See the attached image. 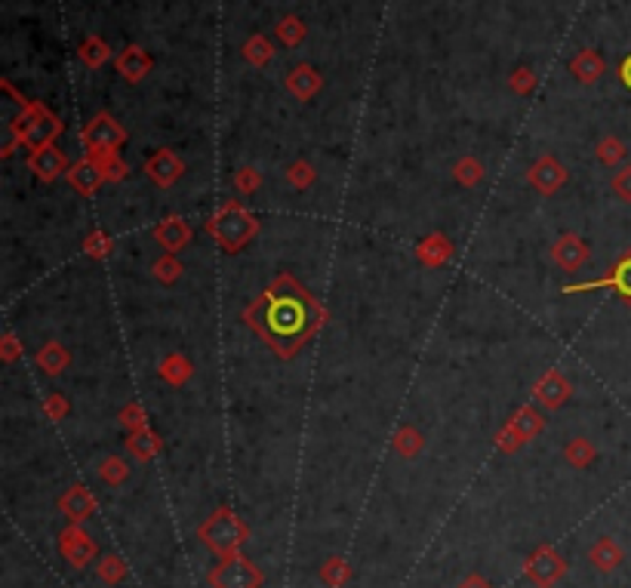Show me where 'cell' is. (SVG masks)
Segmentation results:
<instances>
[{"label":"cell","mask_w":631,"mask_h":588,"mask_svg":"<svg viewBox=\"0 0 631 588\" xmlns=\"http://www.w3.org/2000/svg\"><path fill=\"white\" fill-rule=\"evenodd\" d=\"M588 290H613L622 302L631 305V250L603 278L586 280V284H567L561 293L563 296H576V293H588Z\"/></svg>","instance_id":"cell-6"},{"label":"cell","mask_w":631,"mask_h":588,"mask_svg":"<svg viewBox=\"0 0 631 588\" xmlns=\"http://www.w3.org/2000/svg\"><path fill=\"white\" fill-rule=\"evenodd\" d=\"M244 59L250 65H256V68H265L268 62L274 59V46H271V40H268L265 35H253V37H247V44H244Z\"/></svg>","instance_id":"cell-26"},{"label":"cell","mask_w":631,"mask_h":588,"mask_svg":"<svg viewBox=\"0 0 631 588\" xmlns=\"http://www.w3.org/2000/svg\"><path fill=\"white\" fill-rule=\"evenodd\" d=\"M626 157H628V149H626V142H622V139L603 136L601 142H597V160H601L603 166H619Z\"/></svg>","instance_id":"cell-31"},{"label":"cell","mask_w":631,"mask_h":588,"mask_svg":"<svg viewBox=\"0 0 631 588\" xmlns=\"http://www.w3.org/2000/svg\"><path fill=\"white\" fill-rule=\"evenodd\" d=\"M314 179H318V173H314V166L308 164V160H296V164L287 166V182L293 185V189H311Z\"/></svg>","instance_id":"cell-36"},{"label":"cell","mask_w":631,"mask_h":588,"mask_svg":"<svg viewBox=\"0 0 631 588\" xmlns=\"http://www.w3.org/2000/svg\"><path fill=\"white\" fill-rule=\"evenodd\" d=\"M93 552H96V545L90 543V536H86L84 530L71 527V530L62 533V554H65V560H71L75 567L86 564V560L93 558Z\"/></svg>","instance_id":"cell-19"},{"label":"cell","mask_w":631,"mask_h":588,"mask_svg":"<svg viewBox=\"0 0 631 588\" xmlns=\"http://www.w3.org/2000/svg\"><path fill=\"white\" fill-rule=\"evenodd\" d=\"M126 447H130V453L133 456H139L142 463H149V459H154L160 453V438L154 434L151 429H139V431H133L130 434V440H126Z\"/></svg>","instance_id":"cell-25"},{"label":"cell","mask_w":631,"mask_h":588,"mask_svg":"<svg viewBox=\"0 0 631 588\" xmlns=\"http://www.w3.org/2000/svg\"><path fill=\"white\" fill-rule=\"evenodd\" d=\"M567 463L570 465H576V469H586V465H592L595 463V447H592V440H586V438H576V440H570L567 444Z\"/></svg>","instance_id":"cell-34"},{"label":"cell","mask_w":631,"mask_h":588,"mask_svg":"<svg viewBox=\"0 0 631 588\" xmlns=\"http://www.w3.org/2000/svg\"><path fill=\"white\" fill-rule=\"evenodd\" d=\"M392 444H394V450H398L400 456L409 459V456H419L422 447H425V438H422V434L416 431L413 425H400V429L394 431Z\"/></svg>","instance_id":"cell-28"},{"label":"cell","mask_w":631,"mask_h":588,"mask_svg":"<svg viewBox=\"0 0 631 588\" xmlns=\"http://www.w3.org/2000/svg\"><path fill=\"white\" fill-rule=\"evenodd\" d=\"M619 77H622V84H626L628 90H631V52H628L626 59H622V65H619Z\"/></svg>","instance_id":"cell-46"},{"label":"cell","mask_w":631,"mask_h":588,"mask_svg":"<svg viewBox=\"0 0 631 588\" xmlns=\"http://www.w3.org/2000/svg\"><path fill=\"white\" fill-rule=\"evenodd\" d=\"M35 360H37V366L46 373V376H59V373H62L65 366H69L71 354L65 351L59 342H46L44 349L35 354Z\"/></svg>","instance_id":"cell-23"},{"label":"cell","mask_w":631,"mask_h":588,"mask_svg":"<svg viewBox=\"0 0 631 588\" xmlns=\"http://www.w3.org/2000/svg\"><path fill=\"white\" fill-rule=\"evenodd\" d=\"M570 394H573V385L563 379L561 370H546L533 385V398L539 400L546 410H561L570 400Z\"/></svg>","instance_id":"cell-11"},{"label":"cell","mask_w":631,"mask_h":588,"mask_svg":"<svg viewBox=\"0 0 631 588\" xmlns=\"http://www.w3.org/2000/svg\"><path fill=\"white\" fill-rule=\"evenodd\" d=\"M308 35V28H305V22H302L299 16H284L278 22V37H280V44L284 46H290V50H296V46L305 40Z\"/></svg>","instance_id":"cell-32"},{"label":"cell","mask_w":631,"mask_h":588,"mask_svg":"<svg viewBox=\"0 0 631 588\" xmlns=\"http://www.w3.org/2000/svg\"><path fill=\"white\" fill-rule=\"evenodd\" d=\"M206 231H210V238L216 240L219 250L234 256V253H240L253 238L259 235V219L253 216L240 200L231 197V200H225V204H219V210L213 213L210 222H206Z\"/></svg>","instance_id":"cell-3"},{"label":"cell","mask_w":631,"mask_h":588,"mask_svg":"<svg viewBox=\"0 0 631 588\" xmlns=\"http://www.w3.org/2000/svg\"><path fill=\"white\" fill-rule=\"evenodd\" d=\"M86 157L96 160L105 182H120V179H126V160L120 155H93V151H86Z\"/></svg>","instance_id":"cell-33"},{"label":"cell","mask_w":631,"mask_h":588,"mask_svg":"<svg viewBox=\"0 0 631 588\" xmlns=\"http://www.w3.org/2000/svg\"><path fill=\"white\" fill-rule=\"evenodd\" d=\"M527 179H530V185H533V189L539 191V195H557V191H561L563 185H567L570 173H567V166H563L557 157L542 155V157L536 160V164L527 170Z\"/></svg>","instance_id":"cell-8"},{"label":"cell","mask_w":631,"mask_h":588,"mask_svg":"<svg viewBox=\"0 0 631 588\" xmlns=\"http://www.w3.org/2000/svg\"><path fill=\"white\" fill-rule=\"evenodd\" d=\"M62 120L53 115L46 105L40 102H28L25 109H19V115L12 117L10 124V142L4 145V157H10L19 145L25 149H44V145H53L59 136H62Z\"/></svg>","instance_id":"cell-2"},{"label":"cell","mask_w":631,"mask_h":588,"mask_svg":"<svg viewBox=\"0 0 631 588\" xmlns=\"http://www.w3.org/2000/svg\"><path fill=\"white\" fill-rule=\"evenodd\" d=\"M80 142L93 155H117L126 142V130L114 120L109 111H99L80 133Z\"/></svg>","instance_id":"cell-5"},{"label":"cell","mask_w":631,"mask_h":588,"mask_svg":"<svg viewBox=\"0 0 631 588\" xmlns=\"http://www.w3.org/2000/svg\"><path fill=\"white\" fill-rule=\"evenodd\" d=\"M69 157H65V151L59 149L56 142L53 145H44V149H35L28 155V170L35 173L40 182H53V179L65 176L69 173Z\"/></svg>","instance_id":"cell-10"},{"label":"cell","mask_w":631,"mask_h":588,"mask_svg":"<svg viewBox=\"0 0 631 588\" xmlns=\"http://www.w3.org/2000/svg\"><path fill=\"white\" fill-rule=\"evenodd\" d=\"M508 429H512L514 434H518V438L523 440V444H527V440H533L536 434H539L542 429H546V416H542L539 410H536V407H521L518 413H514L512 419H508Z\"/></svg>","instance_id":"cell-18"},{"label":"cell","mask_w":631,"mask_h":588,"mask_svg":"<svg viewBox=\"0 0 631 588\" xmlns=\"http://www.w3.org/2000/svg\"><path fill=\"white\" fill-rule=\"evenodd\" d=\"M592 259V250H588V244L582 240L579 235H561L554 240V246H552V262L557 265V269H563V271H579L582 265Z\"/></svg>","instance_id":"cell-12"},{"label":"cell","mask_w":631,"mask_h":588,"mask_svg":"<svg viewBox=\"0 0 631 588\" xmlns=\"http://www.w3.org/2000/svg\"><path fill=\"white\" fill-rule=\"evenodd\" d=\"M111 246H114V240L105 235V231H93V235L84 240V253H86L90 259H105V256H111Z\"/></svg>","instance_id":"cell-38"},{"label":"cell","mask_w":631,"mask_h":588,"mask_svg":"<svg viewBox=\"0 0 631 588\" xmlns=\"http://www.w3.org/2000/svg\"><path fill=\"white\" fill-rule=\"evenodd\" d=\"M416 259H419L422 265H428V269H441V265H447L449 259H453V240L441 235V231L425 235L416 244Z\"/></svg>","instance_id":"cell-16"},{"label":"cell","mask_w":631,"mask_h":588,"mask_svg":"<svg viewBox=\"0 0 631 588\" xmlns=\"http://www.w3.org/2000/svg\"><path fill=\"white\" fill-rule=\"evenodd\" d=\"M570 75H573L579 84H595L597 77L603 75V59L601 52L595 50H579L570 62Z\"/></svg>","instance_id":"cell-21"},{"label":"cell","mask_w":631,"mask_h":588,"mask_svg":"<svg viewBox=\"0 0 631 588\" xmlns=\"http://www.w3.org/2000/svg\"><path fill=\"white\" fill-rule=\"evenodd\" d=\"M120 425H126V429H133V431L149 429V423H145L142 404H126L124 410H120Z\"/></svg>","instance_id":"cell-42"},{"label":"cell","mask_w":631,"mask_h":588,"mask_svg":"<svg viewBox=\"0 0 631 588\" xmlns=\"http://www.w3.org/2000/svg\"><path fill=\"white\" fill-rule=\"evenodd\" d=\"M182 173H185V164L173 149H158L145 160V176H149L158 189H173V185L182 179Z\"/></svg>","instance_id":"cell-9"},{"label":"cell","mask_w":631,"mask_h":588,"mask_svg":"<svg viewBox=\"0 0 631 588\" xmlns=\"http://www.w3.org/2000/svg\"><path fill=\"white\" fill-rule=\"evenodd\" d=\"M191 376H194V366L185 354H166V358L160 360V379H164L166 385H173V389H182V385L191 383Z\"/></svg>","instance_id":"cell-20"},{"label":"cell","mask_w":631,"mask_h":588,"mask_svg":"<svg viewBox=\"0 0 631 588\" xmlns=\"http://www.w3.org/2000/svg\"><path fill=\"white\" fill-rule=\"evenodd\" d=\"M65 179H69L71 189H75L77 195H84V197H93V195H96V191L105 185L102 170H99L96 160H90V157H84V160H77V164H71L69 173H65Z\"/></svg>","instance_id":"cell-15"},{"label":"cell","mask_w":631,"mask_h":588,"mask_svg":"<svg viewBox=\"0 0 631 588\" xmlns=\"http://www.w3.org/2000/svg\"><path fill=\"white\" fill-rule=\"evenodd\" d=\"M210 583H213V588H259L262 573L250 564V560L234 558L231 554V558H225L222 564L210 573Z\"/></svg>","instance_id":"cell-7"},{"label":"cell","mask_w":631,"mask_h":588,"mask_svg":"<svg viewBox=\"0 0 631 588\" xmlns=\"http://www.w3.org/2000/svg\"><path fill=\"white\" fill-rule=\"evenodd\" d=\"M592 560L601 567V570H613V567L622 560V552H619V545H616L613 539H601V543L592 549Z\"/></svg>","instance_id":"cell-35"},{"label":"cell","mask_w":631,"mask_h":588,"mask_svg":"<svg viewBox=\"0 0 631 588\" xmlns=\"http://www.w3.org/2000/svg\"><path fill=\"white\" fill-rule=\"evenodd\" d=\"M610 189H613V195L619 197L622 204H631V164L613 173V182H610Z\"/></svg>","instance_id":"cell-41"},{"label":"cell","mask_w":631,"mask_h":588,"mask_svg":"<svg viewBox=\"0 0 631 588\" xmlns=\"http://www.w3.org/2000/svg\"><path fill=\"white\" fill-rule=\"evenodd\" d=\"M0 358H4L6 364H12V360L19 358V342H16V336H12V333H6V336H4V349H0Z\"/></svg>","instance_id":"cell-44"},{"label":"cell","mask_w":631,"mask_h":588,"mask_svg":"<svg viewBox=\"0 0 631 588\" xmlns=\"http://www.w3.org/2000/svg\"><path fill=\"white\" fill-rule=\"evenodd\" d=\"M530 576L536 579V583H542V585H552L557 576H561V570H563V564L554 558L552 552H539L533 560H530Z\"/></svg>","instance_id":"cell-24"},{"label":"cell","mask_w":631,"mask_h":588,"mask_svg":"<svg viewBox=\"0 0 631 588\" xmlns=\"http://www.w3.org/2000/svg\"><path fill=\"white\" fill-rule=\"evenodd\" d=\"M259 185H262V173L256 170V166H244V170L234 173V191H238V195H244V197L256 195Z\"/></svg>","instance_id":"cell-37"},{"label":"cell","mask_w":631,"mask_h":588,"mask_svg":"<svg viewBox=\"0 0 631 588\" xmlns=\"http://www.w3.org/2000/svg\"><path fill=\"white\" fill-rule=\"evenodd\" d=\"M342 576H348L342 560H330V567H327V579H330V583H342Z\"/></svg>","instance_id":"cell-45"},{"label":"cell","mask_w":631,"mask_h":588,"mask_svg":"<svg viewBox=\"0 0 631 588\" xmlns=\"http://www.w3.org/2000/svg\"><path fill=\"white\" fill-rule=\"evenodd\" d=\"M99 471H102V478L109 480L111 487H120L126 480V474H130V469H126V463L120 456H109Z\"/></svg>","instance_id":"cell-40"},{"label":"cell","mask_w":631,"mask_h":588,"mask_svg":"<svg viewBox=\"0 0 631 588\" xmlns=\"http://www.w3.org/2000/svg\"><path fill=\"white\" fill-rule=\"evenodd\" d=\"M44 413L50 419H65V413H69V400H65L62 394H50V398L44 400Z\"/></svg>","instance_id":"cell-43"},{"label":"cell","mask_w":631,"mask_h":588,"mask_svg":"<svg viewBox=\"0 0 631 588\" xmlns=\"http://www.w3.org/2000/svg\"><path fill=\"white\" fill-rule=\"evenodd\" d=\"M284 86L290 96L299 99V102H311V99L320 93V86H324V77H320V71L314 68V65L302 62V65H296V68L287 71Z\"/></svg>","instance_id":"cell-13"},{"label":"cell","mask_w":631,"mask_h":588,"mask_svg":"<svg viewBox=\"0 0 631 588\" xmlns=\"http://www.w3.org/2000/svg\"><path fill=\"white\" fill-rule=\"evenodd\" d=\"M114 68H117V75L124 77L126 84H139L142 77H149V71L154 68V59L142 46H126L124 52L114 56Z\"/></svg>","instance_id":"cell-14"},{"label":"cell","mask_w":631,"mask_h":588,"mask_svg":"<svg viewBox=\"0 0 631 588\" xmlns=\"http://www.w3.org/2000/svg\"><path fill=\"white\" fill-rule=\"evenodd\" d=\"M483 164L478 157H459L456 160V166H453V176H456V182L459 185H465V189H474V185H481V179H483Z\"/></svg>","instance_id":"cell-29"},{"label":"cell","mask_w":631,"mask_h":588,"mask_svg":"<svg viewBox=\"0 0 631 588\" xmlns=\"http://www.w3.org/2000/svg\"><path fill=\"white\" fill-rule=\"evenodd\" d=\"M244 324L280 360H290L305 349L327 324V309L293 275H278L262 296L244 309Z\"/></svg>","instance_id":"cell-1"},{"label":"cell","mask_w":631,"mask_h":588,"mask_svg":"<svg viewBox=\"0 0 631 588\" xmlns=\"http://www.w3.org/2000/svg\"><path fill=\"white\" fill-rule=\"evenodd\" d=\"M200 536H204V543L216 554L231 558V554L240 549V543L247 539V527L240 524L228 509H219L204 527H200Z\"/></svg>","instance_id":"cell-4"},{"label":"cell","mask_w":631,"mask_h":588,"mask_svg":"<svg viewBox=\"0 0 631 588\" xmlns=\"http://www.w3.org/2000/svg\"><path fill=\"white\" fill-rule=\"evenodd\" d=\"M62 511L69 514L71 520H84L86 514L93 511V499H90V493H86V487H71V490L65 493Z\"/></svg>","instance_id":"cell-27"},{"label":"cell","mask_w":631,"mask_h":588,"mask_svg":"<svg viewBox=\"0 0 631 588\" xmlns=\"http://www.w3.org/2000/svg\"><path fill=\"white\" fill-rule=\"evenodd\" d=\"M182 271H185V265L176 253H164L160 259H154V278H158L160 284H166V286L176 284V280L182 278Z\"/></svg>","instance_id":"cell-30"},{"label":"cell","mask_w":631,"mask_h":588,"mask_svg":"<svg viewBox=\"0 0 631 588\" xmlns=\"http://www.w3.org/2000/svg\"><path fill=\"white\" fill-rule=\"evenodd\" d=\"M77 56H80V62H84L86 68H102L105 62H111V46L105 44L99 35H90V37L80 40Z\"/></svg>","instance_id":"cell-22"},{"label":"cell","mask_w":631,"mask_h":588,"mask_svg":"<svg viewBox=\"0 0 631 588\" xmlns=\"http://www.w3.org/2000/svg\"><path fill=\"white\" fill-rule=\"evenodd\" d=\"M508 86H512L518 96H530V93L536 90V75L533 68H527V65H521V68L512 71V80H508Z\"/></svg>","instance_id":"cell-39"},{"label":"cell","mask_w":631,"mask_h":588,"mask_svg":"<svg viewBox=\"0 0 631 588\" xmlns=\"http://www.w3.org/2000/svg\"><path fill=\"white\" fill-rule=\"evenodd\" d=\"M154 240H158L166 253H179L191 244V229H188L182 216H166L160 219L158 229H154Z\"/></svg>","instance_id":"cell-17"},{"label":"cell","mask_w":631,"mask_h":588,"mask_svg":"<svg viewBox=\"0 0 631 588\" xmlns=\"http://www.w3.org/2000/svg\"><path fill=\"white\" fill-rule=\"evenodd\" d=\"M117 564H114V560H109V567H105V576H109V579H117Z\"/></svg>","instance_id":"cell-47"}]
</instances>
